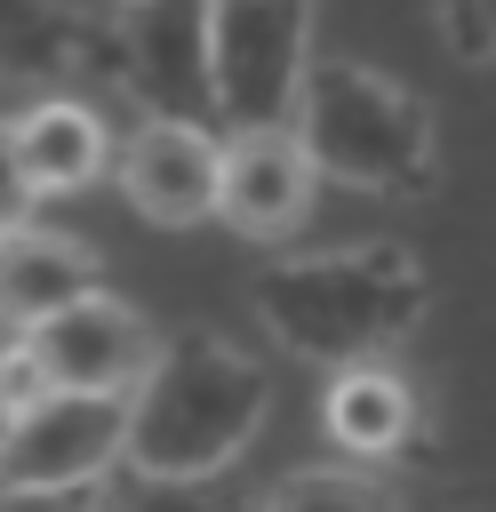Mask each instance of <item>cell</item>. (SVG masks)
I'll return each mask as SVG.
<instances>
[{"label": "cell", "mask_w": 496, "mask_h": 512, "mask_svg": "<svg viewBox=\"0 0 496 512\" xmlns=\"http://www.w3.org/2000/svg\"><path fill=\"white\" fill-rule=\"evenodd\" d=\"M264 336L288 352V360H312V368H344V360H376L392 352L424 304H432V280L416 264V248L400 240H352V248H320V256H280L256 272L248 288Z\"/></svg>", "instance_id": "cell-1"}, {"label": "cell", "mask_w": 496, "mask_h": 512, "mask_svg": "<svg viewBox=\"0 0 496 512\" xmlns=\"http://www.w3.org/2000/svg\"><path fill=\"white\" fill-rule=\"evenodd\" d=\"M272 416V376L264 360H248L224 336H168L152 352V368L128 384V440L120 464H136L144 480H208L224 472Z\"/></svg>", "instance_id": "cell-2"}, {"label": "cell", "mask_w": 496, "mask_h": 512, "mask_svg": "<svg viewBox=\"0 0 496 512\" xmlns=\"http://www.w3.org/2000/svg\"><path fill=\"white\" fill-rule=\"evenodd\" d=\"M288 128L304 144V160L328 184L352 192H384V200H416L440 168V136H432V104L400 80H384L376 64L352 56H312L288 104Z\"/></svg>", "instance_id": "cell-3"}, {"label": "cell", "mask_w": 496, "mask_h": 512, "mask_svg": "<svg viewBox=\"0 0 496 512\" xmlns=\"http://www.w3.org/2000/svg\"><path fill=\"white\" fill-rule=\"evenodd\" d=\"M128 440V392L48 384L16 416H0V496H96Z\"/></svg>", "instance_id": "cell-4"}, {"label": "cell", "mask_w": 496, "mask_h": 512, "mask_svg": "<svg viewBox=\"0 0 496 512\" xmlns=\"http://www.w3.org/2000/svg\"><path fill=\"white\" fill-rule=\"evenodd\" d=\"M312 64V0H208V112L216 128H272Z\"/></svg>", "instance_id": "cell-5"}, {"label": "cell", "mask_w": 496, "mask_h": 512, "mask_svg": "<svg viewBox=\"0 0 496 512\" xmlns=\"http://www.w3.org/2000/svg\"><path fill=\"white\" fill-rule=\"evenodd\" d=\"M96 48L144 120H216L208 112V0H112Z\"/></svg>", "instance_id": "cell-6"}, {"label": "cell", "mask_w": 496, "mask_h": 512, "mask_svg": "<svg viewBox=\"0 0 496 512\" xmlns=\"http://www.w3.org/2000/svg\"><path fill=\"white\" fill-rule=\"evenodd\" d=\"M24 344H32V360H40L48 384H80V392H128L152 368V352H160L152 320L128 296H112L104 280L80 288V296H64L56 312H40L24 328Z\"/></svg>", "instance_id": "cell-7"}, {"label": "cell", "mask_w": 496, "mask_h": 512, "mask_svg": "<svg viewBox=\"0 0 496 512\" xmlns=\"http://www.w3.org/2000/svg\"><path fill=\"white\" fill-rule=\"evenodd\" d=\"M312 192H320V168L304 160L288 120L224 136V152H216V224H232L240 240H288L312 216Z\"/></svg>", "instance_id": "cell-8"}, {"label": "cell", "mask_w": 496, "mask_h": 512, "mask_svg": "<svg viewBox=\"0 0 496 512\" xmlns=\"http://www.w3.org/2000/svg\"><path fill=\"white\" fill-rule=\"evenodd\" d=\"M216 152H224V136L208 120H144L112 160L120 200L160 232L208 224L216 216Z\"/></svg>", "instance_id": "cell-9"}, {"label": "cell", "mask_w": 496, "mask_h": 512, "mask_svg": "<svg viewBox=\"0 0 496 512\" xmlns=\"http://www.w3.org/2000/svg\"><path fill=\"white\" fill-rule=\"evenodd\" d=\"M8 144H16V168L40 200H64V192H88L104 168H112V128L96 104L80 96H32L24 112H8Z\"/></svg>", "instance_id": "cell-10"}, {"label": "cell", "mask_w": 496, "mask_h": 512, "mask_svg": "<svg viewBox=\"0 0 496 512\" xmlns=\"http://www.w3.org/2000/svg\"><path fill=\"white\" fill-rule=\"evenodd\" d=\"M320 424L344 456L360 464H392L408 440H416V384L376 352V360H344L328 368V392H320Z\"/></svg>", "instance_id": "cell-11"}, {"label": "cell", "mask_w": 496, "mask_h": 512, "mask_svg": "<svg viewBox=\"0 0 496 512\" xmlns=\"http://www.w3.org/2000/svg\"><path fill=\"white\" fill-rule=\"evenodd\" d=\"M96 280H104V256L88 240L40 232L32 216L0 232V328H32L40 312H56L64 296H80Z\"/></svg>", "instance_id": "cell-12"}, {"label": "cell", "mask_w": 496, "mask_h": 512, "mask_svg": "<svg viewBox=\"0 0 496 512\" xmlns=\"http://www.w3.org/2000/svg\"><path fill=\"white\" fill-rule=\"evenodd\" d=\"M80 56H96V24L72 0H0V80L56 88Z\"/></svg>", "instance_id": "cell-13"}, {"label": "cell", "mask_w": 496, "mask_h": 512, "mask_svg": "<svg viewBox=\"0 0 496 512\" xmlns=\"http://www.w3.org/2000/svg\"><path fill=\"white\" fill-rule=\"evenodd\" d=\"M264 504H392V480L368 472L360 456H352V464H304V472L272 480Z\"/></svg>", "instance_id": "cell-14"}, {"label": "cell", "mask_w": 496, "mask_h": 512, "mask_svg": "<svg viewBox=\"0 0 496 512\" xmlns=\"http://www.w3.org/2000/svg\"><path fill=\"white\" fill-rule=\"evenodd\" d=\"M440 40L456 64H496V0H440Z\"/></svg>", "instance_id": "cell-15"}, {"label": "cell", "mask_w": 496, "mask_h": 512, "mask_svg": "<svg viewBox=\"0 0 496 512\" xmlns=\"http://www.w3.org/2000/svg\"><path fill=\"white\" fill-rule=\"evenodd\" d=\"M32 200H40V192L24 184L16 144H8V120H0V232H8V224H24V216H32Z\"/></svg>", "instance_id": "cell-16"}, {"label": "cell", "mask_w": 496, "mask_h": 512, "mask_svg": "<svg viewBox=\"0 0 496 512\" xmlns=\"http://www.w3.org/2000/svg\"><path fill=\"white\" fill-rule=\"evenodd\" d=\"M0 344H8V328H0Z\"/></svg>", "instance_id": "cell-17"}]
</instances>
